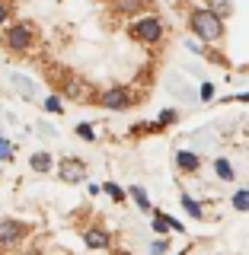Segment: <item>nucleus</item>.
<instances>
[{"label": "nucleus", "instance_id": "19", "mask_svg": "<svg viewBox=\"0 0 249 255\" xmlns=\"http://www.w3.org/2000/svg\"><path fill=\"white\" fill-rule=\"evenodd\" d=\"M10 16H13V3L10 0H0V29L10 26Z\"/></svg>", "mask_w": 249, "mask_h": 255}, {"label": "nucleus", "instance_id": "1", "mask_svg": "<svg viewBox=\"0 0 249 255\" xmlns=\"http://www.w3.org/2000/svg\"><path fill=\"white\" fill-rule=\"evenodd\" d=\"M189 32L205 45H218L224 38V32H227V26H224V16H218L211 6H192L189 10Z\"/></svg>", "mask_w": 249, "mask_h": 255}, {"label": "nucleus", "instance_id": "4", "mask_svg": "<svg viewBox=\"0 0 249 255\" xmlns=\"http://www.w3.org/2000/svg\"><path fill=\"white\" fill-rule=\"evenodd\" d=\"M99 106L109 109V112H128L131 106H138V96H134L128 86H112L99 96Z\"/></svg>", "mask_w": 249, "mask_h": 255}, {"label": "nucleus", "instance_id": "22", "mask_svg": "<svg viewBox=\"0 0 249 255\" xmlns=\"http://www.w3.org/2000/svg\"><path fill=\"white\" fill-rule=\"evenodd\" d=\"M214 93H218V90H214V83H208V80L202 83V90H198V96H202V102H211V99H214Z\"/></svg>", "mask_w": 249, "mask_h": 255}, {"label": "nucleus", "instance_id": "20", "mask_svg": "<svg viewBox=\"0 0 249 255\" xmlns=\"http://www.w3.org/2000/svg\"><path fill=\"white\" fill-rule=\"evenodd\" d=\"M45 112H51V115L58 112V115H61V112H64V102H61V96H48V99H45Z\"/></svg>", "mask_w": 249, "mask_h": 255}, {"label": "nucleus", "instance_id": "9", "mask_svg": "<svg viewBox=\"0 0 249 255\" xmlns=\"http://www.w3.org/2000/svg\"><path fill=\"white\" fill-rule=\"evenodd\" d=\"M150 217H154L150 223H154V230H157V233H186V227H182L179 220H173L170 214H163V211H154Z\"/></svg>", "mask_w": 249, "mask_h": 255}, {"label": "nucleus", "instance_id": "24", "mask_svg": "<svg viewBox=\"0 0 249 255\" xmlns=\"http://www.w3.org/2000/svg\"><path fill=\"white\" fill-rule=\"evenodd\" d=\"M77 137L93 140V137H96V134H93V125H77Z\"/></svg>", "mask_w": 249, "mask_h": 255}, {"label": "nucleus", "instance_id": "15", "mask_svg": "<svg viewBox=\"0 0 249 255\" xmlns=\"http://www.w3.org/2000/svg\"><path fill=\"white\" fill-rule=\"evenodd\" d=\"M102 191H106V195H109L115 204H125V201H128V191H125L122 185H115V182H106V185H102Z\"/></svg>", "mask_w": 249, "mask_h": 255}, {"label": "nucleus", "instance_id": "26", "mask_svg": "<svg viewBox=\"0 0 249 255\" xmlns=\"http://www.w3.org/2000/svg\"><path fill=\"white\" fill-rule=\"evenodd\" d=\"M166 3H170V6H176V10H182V6H186V0H166Z\"/></svg>", "mask_w": 249, "mask_h": 255}, {"label": "nucleus", "instance_id": "17", "mask_svg": "<svg viewBox=\"0 0 249 255\" xmlns=\"http://www.w3.org/2000/svg\"><path fill=\"white\" fill-rule=\"evenodd\" d=\"M205 6H211V10L218 13V16H224V19H227V16L234 13V0H208Z\"/></svg>", "mask_w": 249, "mask_h": 255}, {"label": "nucleus", "instance_id": "10", "mask_svg": "<svg viewBox=\"0 0 249 255\" xmlns=\"http://www.w3.org/2000/svg\"><path fill=\"white\" fill-rule=\"evenodd\" d=\"M29 169H32V172H42V175L51 172V169H54L51 153H32V156H29Z\"/></svg>", "mask_w": 249, "mask_h": 255}, {"label": "nucleus", "instance_id": "3", "mask_svg": "<svg viewBox=\"0 0 249 255\" xmlns=\"http://www.w3.org/2000/svg\"><path fill=\"white\" fill-rule=\"evenodd\" d=\"M0 42H3L6 51L26 54L32 48V42H35V29H32V22H10L3 29V35H0Z\"/></svg>", "mask_w": 249, "mask_h": 255}, {"label": "nucleus", "instance_id": "27", "mask_svg": "<svg viewBox=\"0 0 249 255\" xmlns=\"http://www.w3.org/2000/svg\"><path fill=\"white\" fill-rule=\"evenodd\" d=\"M112 255H131V252H125V249H115V252H112Z\"/></svg>", "mask_w": 249, "mask_h": 255}, {"label": "nucleus", "instance_id": "8", "mask_svg": "<svg viewBox=\"0 0 249 255\" xmlns=\"http://www.w3.org/2000/svg\"><path fill=\"white\" fill-rule=\"evenodd\" d=\"M176 169L186 172V175L198 172V169H202V156H198L195 150H176Z\"/></svg>", "mask_w": 249, "mask_h": 255}, {"label": "nucleus", "instance_id": "12", "mask_svg": "<svg viewBox=\"0 0 249 255\" xmlns=\"http://www.w3.org/2000/svg\"><path fill=\"white\" fill-rule=\"evenodd\" d=\"M214 172H218L221 182H234L237 179V172H234V166H230L227 156H218V159H214Z\"/></svg>", "mask_w": 249, "mask_h": 255}, {"label": "nucleus", "instance_id": "18", "mask_svg": "<svg viewBox=\"0 0 249 255\" xmlns=\"http://www.w3.org/2000/svg\"><path fill=\"white\" fill-rule=\"evenodd\" d=\"M176 122H179V112H176V109H163V112L157 115V125H160V128H170V125H176Z\"/></svg>", "mask_w": 249, "mask_h": 255}, {"label": "nucleus", "instance_id": "5", "mask_svg": "<svg viewBox=\"0 0 249 255\" xmlns=\"http://www.w3.org/2000/svg\"><path fill=\"white\" fill-rule=\"evenodd\" d=\"M29 223H22V220H13V217H6V220H0V246L3 249H13L16 243H22V239L29 236Z\"/></svg>", "mask_w": 249, "mask_h": 255}, {"label": "nucleus", "instance_id": "25", "mask_svg": "<svg viewBox=\"0 0 249 255\" xmlns=\"http://www.w3.org/2000/svg\"><path fill=\"white\" fill-rule=\"evenodd\" d=\"M230 102H249V93H240V96H234Z\"/></svg>", "mask_w": 249, "mask_h": 255}, {"label": "nucleus", "instance_id": "11", "mask_svg": "<svg viewBox=\"0 0 249 255\" xmlns=\"http://www.w3.org/2000/svg\"><path fill=\"white\" fill-rule=\"evenodd\" d=\"M128 198H134V204H138V211H144V214H154V204H150L147 191H144L141 185H131V188H128Z\"/></svg>", "mask_w": 249, "mask_h": 255}, {"label": "nucleus", "instance_id": "21", "mask_svg": "<svg viewBox=\"0 0 249 255\" xmlns=\"http://www.w3.org/2000/svg\"><path fill=\"white\" fill-rule=\"evenodd\" d=\"M13 140H6V137H0V159H13Z\"/></svg>", "mask_w": 249, "mask_h": 255}, {"label": "nucleus", "instance_id": "16", "mask_svg": "<svg viewBox=\"0 0 249 255\" xmlns=\"http://www.w3.org/2000/svg\"><path fill=\"white\" fill-rule=\"evenodd\" d=\"M230 204H234V211L246 214V211H249V188H240V191H234V198H230Z\"/></svg>", "mask_w": 249, "mask_h": 255}, {"label": "nucleus", "instance_id": "2", "mask_svg": "<svg viewBox=\"0 0 249 255\" xmlns=\"http://www.w3.org/2000/svg\"><path fill=\"white\" fill-rule=\"evenodd\" d=\"M131 38L141 45H160L166 35V22L160 19V16H138V19L131 22Z\"/></svg>", "mask_w": 249, "mask_h": 255}, {"label": "nucleus", "instance_id": "14", "mask_svg": "<svg viewBox=\"0 0 249 255\" xmlns=\"http://www.w3.org/2000/svg\"><path fill=\"white\" fill-rule=\"evenodd\" d=\"M179 204L186 207V214H189V217H195V220H205V211H202V204H198V201H195L192 195H186V191H182Z\"/></svg>", "mask_w": 249, "mask_h": 255}, {"label": "nucleus", "instance_id": "7", "mask_svg": "<svg viewBox=\"0 0 249 255\" xmlns=\"http://www.w3.org/2000/svg\"><path fill=\"white\" fill-rule=\"evenodd\" d=\"M83 246H86V249H109V246H112V233H109V230L106 227H86L83 230Z\"/></svg>", "mask_w": 249, "mask_h": 255}, {"label": "nucleus", "instance_id": "23", "mask_svg": "<svg viewBox=\"0 0 249 255\" xmlns=\"http://www.w3.org/2000/svg\"><path fill=\"white\" fill-rule=\"evenodd\" d=\"M170 252V243L166 239H154V246H150V255H166Z\"/></svg>", "mask_w": 249, "mask_h": 255}, {"label": "nucleus", "instance_id": "13", "mask_svg": "<svg viewBox=\"0 0 249 255\" xmlns=\"http://www.w3.org/2000/svg\"><path fill=\"white\" fill-rule=\"evenodd\" d=\"M112 6H115V13L122 16H134L144 10V0H112Z\"/></svg>", "mask_w": 249, "mask_h": 255}, {"label": "nucleus", "instance_id": "6", "mask_svg": "<svg viewBox=\"0 0 249 255\" xmlns=\"http://www.w3.org/2000/svg\"><path fill=\"white\" fill-rule=\"evenodd\" d=\"M58 179L70 182V185H80V182H86V166H83V159L64 156L61 163H58Z\"/></svg>", "mask_w": 249, "mask_h": 255}, {"label": "nucleus", "instance_id": "28", "mask_svg": "<svg viewBox=\"0 0 249 255\" xmlns=\"http://www.w3.org/2000/svg\"><path fill=\"white\" fill-rule=\"evenodd\" d=\"M176 255H189V249H182V252H176Z\"/></svg>", "mask_w": 249, "mask_h": 255}]
</instances>
